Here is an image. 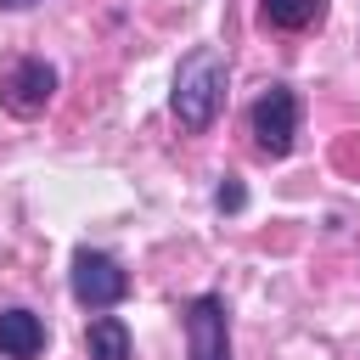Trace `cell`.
<instances>
[{
    "mask_svg": "<svg viewBox=\"0 0 360 360\" xmlns=\"http://www.w3.org/2000/svg\"><path fill=\"white\" fill-rule=\"evenodd\" d=\"M253 141H259V152L264 158H287L292 152V141H298V96L287 90V84H270L259 101H253Z\"/></svg>",
    "mask_w": 360,
    "mask_h": 360,
    "instance_id": "5",
    "label": "cell"
},
{
    "mask_svg": "<svg viewBox=\"0 0 360 360\" xmlns=\"http://www.w3.org/2000/svg\"><path fill=\"white\" fill-rule=\"evenodd\" d=\"M186 360H231V315L219 292H197L186 309Z\"/></svg>",
    "mask_w": 360,
    "mask_h": 360,
    "instance_id": "4",
    "label": "cell"
},
{
    "mask_svg": "<svg viewBox=\"0 0 360 360\" xmlns=\"http://www.w3.org/2000/svg\"><path fill=\"white\" fill-rule=\"evenodd\" d=\"M39 349H45V326H39V315L22 309V304L0 309V354H6V360H34Z\"/></svg>",
    "mask_w": 360,
    "mask_h": 360,
    "instance_id": "6",
    "label": "cell"
},
{
    "mask_svg": "<svg viewBox=\"0 0 360 360\" xmlns=\"http://www.w3.org/2000/svg\"><path fill=\"white\" fill-rule=\"evenodd\" d=\"M56 101V68L45 56H6L0 62V107L11 118H34Z\"/></svg>",
    "mask_w": 360,
    "mask_h": 360,
    "instance_id": "2",
    "label": "cell"
},
{
    "mask_svg": "<svg viewBox=\"0 0 360 360\" xmlns=\"http://www.w3.org/2000/svg\"><path fill=\"white\" fill-rule=\"evenodd\" d=\"M22 6H34V0H0V11H22Z\"/></svg>",
    "mask_w": 360,
    "mask_h": 360,
    "instance_id": "10",
    "label": "cell"
},
{
    "mask_svg": "<svg viewBox=\"0 0 360 360\" xmlns=\"http://www.w3.org/2000/svg\"><path fill=\"white\" fill-rule=\"evenodd\" d=\"M259 11H264L270 28L304 34V28H315V22L326 17V0H259Z\"/></svg>",
    "mask_w": 360,
    "mask_h": 360,
    "instance_id": "8",
    "label": "cell"
},
{
    "mask_svg": "<svg viewBox=\"0 0 360 360\" xmlns=\"http://www.w3.org/2000/svg\"><path fill=\"white\" fill-rule=\"evenodd\" d=\"M214 208H219V214H242V208H248V186H242L236 174H225V180L214 186Z\"/></svg>",
    "mask_w": 360,
    "mask_h": 360,
    "instance_id": "9",
    "label": "cell"
},
{
    "mask_svg": "<svg viewBox=\"0 0 360 360\" xmlns=\"http://www.w3.org/2000/svg\"><path fill=\"white\" fill-rule=\"evenodd\" d=\"M84 354L90 360H129V326L118 315H96L84 326Z\"/></svg>",
    "mask_w": 360,
    "mask_h": 360,
    "instance_id": "7",
    "label": "cell"
},
{
    "mask_svg": "<svg viewBox=\"0 0 360 360\" xmlns=\"http://www.w3.org/2000/svg\"><path fill=\"white\" fill-rule=\"evenodd\" d=\"M68 287H73V298L84 309H112L129 292V270L112 253H101V248H79L73 253V270H68Z\"/></svg>",
    "mask_w": 360,
    "mask_h": 360,
    "instance_id": "3",
    "label": "cell"
},
{
    "mask_svg": "<svg viewBox=\"0 0 360 360\" xmlns=\"http://www.w3.org/2000/svg\"><path fill=\"white\" fill-rule=\"evenodd\" d=\"M225 79H231V62H225L219 45H191V51L180 56L174 84H169V107H174L180 129L202 135V129L219 118V107H225Z\"/></svg>",
    "mask_w": 360,
    "mask_h": 360,
    "instance_id": "1",
    "label": "cell"
}]
</instances>
